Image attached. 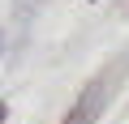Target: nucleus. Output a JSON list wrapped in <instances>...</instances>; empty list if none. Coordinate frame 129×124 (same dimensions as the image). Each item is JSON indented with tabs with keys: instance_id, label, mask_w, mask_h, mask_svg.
<instances>
[{
	"instance_id": "f03ea898",
	"label": "nucleus",
	"mask_w": 129,
	"mask_h": 124,
	"mask_svg": "<svg viewBox=\"0 0 129 124\" xmlns=\"http://www.w3.org/2000/svg\"><path fill=\"white\" fill-rule=\"evenodd\" d=\"M5 115H9V107H5V103H0V124H5Z\"/></svg>"
},
{
	"instance_id": "f257e3e1",
	"label": "nucleus",
	"mask_w": 129,
	"mask_h": 124,
	"mask_svg": "<svg viewBox=\"0 0 129 124\" xmlns=\"http://www.w3.org/2000/svg\"><path fill=\"white\" fill-rule=\"evenodd\" d=\"M103 103H108V94H103V81H90V86L82 90V98L73 103V111L64 115V124H95V120L103 115Z\"/></svg>"
}]
</instances>
